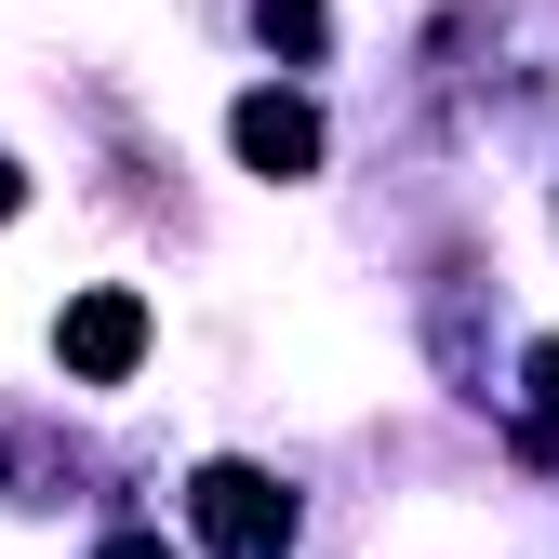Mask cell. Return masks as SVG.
Instances as JSON below:
<instances>
[{
    "mask_svg": "<svg viewBox=\"0 0 559 559\" xmlns=\"http://www.w3.org/2000/svg\"><path fill=\"white\" fill-rule=\"evenodd\" d=\"M533 413L559 427V346H533Z\"/></svg>",
    "mask_w": 559,
    "mask_h": 559,
    "instance_id": "obj_5",
    "label": "cell"
},
{
    "mask_svg": "<svg viewBox=\"0 0 559 559\" xmlns=\"http://www.w3.org/2000/svg\"><path fill=\"white\" fill-rule=\"evenodd\" d=\"M253 27H266V53H320V40H333L320 0H253Z\"/></svg>",
    "mask_w": 559,
    "mask_h": 559,
    "instance_id": "obj_4",
    "label": "cell"
},
{
    "mask_svg": "<svg viewBox=\"0 0 559 559\" xmlns=\"http://www.w3.org/2000/svg\"><path fill=\"white\" fill-rule=\"evenodd\" d=\"M187 520H200L214 559H280V546H294V493H280L266 466H200L187 479Z\"/></svg>",
    "mask_w": 559,
    "mask_h": 559,
    "instance_id": "obj_1",
    "label": "cell"
},
{
    "mask_svg": "<svg viewBox=\"0 0 559 559\" xmlns=\"http://www.w3.org/2000/svg\"><path fill=\"white\" fill-rule=\"evenodd\" d=\"M94 559H174V546H160V533H107Z\"/></svg>",
    "mask_w": 559,
    "mask_h": 559,
    "instance_id": "obj_6",
    "label": "cell"
},
{
    "mask_svg": "<svg viewBox=\"0 0 559 559\" xmlns=\"http://www.w3.org/2000/svg\"><path fill=\"white\" fill-rule=\"evenodd\" d=\"M227 147H240L253 174H320V107H307V94H240Z\"/></svg>",
    "mask_w": 559,
    "mask_h": 559,
    "instance_id": "obj_3",
    "label": "cell"
},
{
    "mask_svg": "<svg viewBox=\"0 0 559 559\" xmlns=\"http://www.w3.org/2000/svg\"><path fill=\"white\" fill-rule=\"evenodd\" d=\"M53 346H67L81 386H133V360H147V307H133V294H81V307L53 320Z\"/></svg>",
    "mask_w": 559,
    "mask_h": 559,
    "instance_id": "obj_2",
    "label": "cell"
},
{
    "mask_svg": "<svg viewBox=\"0 0 559 559\" xmlns=\"http://www.w3.org/2000/svg\"><path fill=\"white\" fill-rule=\"evenodd\" d=\"M14 200H27V174H14V160H0V214H14Z\"/></svg>",
    "mask_w": 559,
    "mask_h": 559,
    "instance_id": "obj_7",
    "label": "cell"
}]
</instances>
